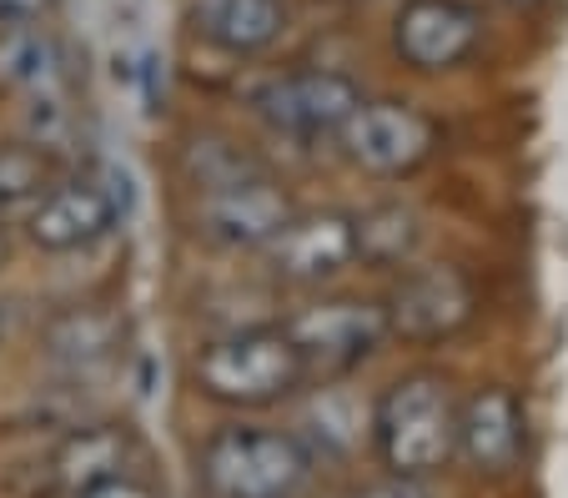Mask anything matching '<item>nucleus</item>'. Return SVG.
I'll return each instance as SVG.
<instances>
[{
    "mask_svg": "<svg viewBox=\"0 0 568 498\" xmlns=\"http://www.w3.org/2000/svg\"><path fill=\"white\" fill-rule=\"evenodd\" d=\"M307 434H302V444L312 448V454H353L363 438H373V408H363V403L353 398V393H343L337 383H317V398H312L307 408V423H302Z\"/></svg>",
    "mask_w": 568,
    "mask_h": 498,
    "instance_id": "obj_17",
    "label": "nucleus"
},
{
    "mask_svg": "<svg viewBox=\"0 0 568 498\" xmlns=\"http://www.w3.org/2000/svg\"><path fill=\"white\" fill-rule=\"evenodd\" d=\"M11 327H16V303H0V343L11 337Z\"/></svg>",
    "mask_w": 568,
    "mask_h": 498,
    "instance_id": "obj_24",
    "label": "nucleus"
},
{
    "mask_svg": "<svg viewBox=\"0 0 568 498\" xmlns=\"http://www.w3.org/2000/svg\"><path fill=\"white\" fill-rule=\"evenodd\" d=\"M483 11L473 0H403L393 16V51L418 77H443L483 45Z\"/></svg>",
    "mask_w": 568,
    "mask_h": 498,
    "instance_id": "obj_11",
    "label": "nucleus"
},
{
    "mask_svg": "<svg viewBox=\"0 0 568 498\" xmlns=\"http://www.w3.org/2000/svg\"><path fill=\"white\" fill-rule=\"evenodd\" d=\"M498 6H508V11H534V6H544V0H498Z\"/></svg>",
    "mask_w": 568,
    "mask_h": 498,
    "instance_id": "obj_26",
    "label": "nucleus"
},
{
    "mask_svg": "<svg viewBox=\"0 0 568 498\" xmlns=\"http://www.w3.org/2000/svg\"><path fill=\"white\" fill-rule=\"evenodd\" d=\"M75 131H81V121H75V106H71V87H51V91L26 96V141L61 156V152H71Z\"/></svg>",
    "mask_w": 568,
    "mask_h": 498,
    "instance_id": "obj_20",
    "label": "nucleus"
},
{
    "mask_svg": "<svg viewBox=\"0 0 568 498\" xmlns=\"http://www.w3.org/2000/svg\"><path fill=\"white\" fill-rule=\"evenodd\" d=\"M383 313L393 337L403 343H443L463 333L478 313V287L453 262H423V267H397L393 293L383 297Z\"/></svg>",
    "mask_w": 568,
    "mask_h": 498,
    "instance_id": "obj_9",
    "label": "nucleus"
},
{
    "mask_svg": "<svg viewBox=\"0 0 568 498\" xmlns=\"http://www.w3.org/2000/svg\"><path fill=\"white\" fill-rule=\"evenodd\" d=\"M357 498H433V488H428V478H397V474H387L383 484L363 488Z\"/></svg>",
    "mask_w": 568,
    "mask_h": 498,
    "instance_id": "obj_22",
    "label": "nucleus"
},
{
    "mask_svg": "<svg viewBox=\"0 0 568 498\" xmlns=\"http://www.w3.org/2000/svg\"><path fill=\"white\" fill-rule=\"evenodd\" d=\"M377 464L397 478H433L458 458V398L438 373H408L373 403Z\"/></svg>",
    "mask_w": 568,
    "mask_h": 498,
    "instance_id": "obj_3",
    "label": "nucleus"
},
{
    "mask_svg": "<svg viewBox=\"0 0 568 498\" xmlns=\"http://www.w3.org/2000/svg\"><path fill=\"white\" fill-rule=\"evenodd\" d=\"M287 333H292V343H297L302 363H307L312 383H343L347 373H357L367 358L383 353L393 327H387L383 303L333 297V303L302 307L297 317H287Z\"/></svg>",
    "mask_w": 568,
    "mask_h": 498,
    "instance_id": "obj_7",
    "label": "nucleus"
},
{
    "mask_svg": "<svg viewBox=\"0 0 568 498\" xmlns=\"http://www.w3.org/2000/svg\"><path fill=\"white\" fill-rule=\"evenodd\" d=\"M196 192H202V202H196V232L212 247H226V252H262L297 217L292 192L277 176L262 172V166L232 172L212 186H196Z\"/></svg>",
    "mask_w": 568,
    "mask_h": 498,
    "instance_id": "obj_8",
    "label": "nucleus"
},
{
    "mask_svg": "<svg viewBox=\"0 0 568 498\" xmlns=\"http://www.w3.org/2000/svg\"><path fill=\"white\" fill-rule=\"evenodd\" d=\"M121 343H126V317L106 303L61 307L41 327V358L61 378H91V373H101L106 363H116Z\"/></svg>",
    "mask_w": 568,
    "mask_h": 498,
    "instance_id": "obj_14",
    "label": "nucleus"
},
{
    "mask_svg": "<svg viewBox=\"0 0 568 498\" xmlns=\"http://www.w3.org/2000/svg\"><path fill=\"white\" fill-rule=\"evenodd\" d=\"M458 458L483 478H508L528 458L524 398L504 383H488L458 403Z\"/></svg>",
    "mask_w": 568,
    "mask_h": 498,
    "instance_id": "obj_12",
    "label": "nucleus"
},
{
    "mask_svg": "<svg viewBox=\"0 0 568 498\" xmlns=\"http://www.w3.org/2000/svg\"><path fill=\"white\" fill-rule=\"evenodd\" d=\"M363 87L347 71L333 65H302V71H282L252 87L247 106L272 136L282 141H327L343 131V121L357 111Z\"/></svg>",
    "mask_w": 568,
    "mask_h": 498,
    "instance_id": "obj_5",
    "label": "nucleus"
},
{
    "mask_svg": "<svg viewBox=\"0 0 568 498\" xmlns=\"http://www.w3.org/2000/svg\"><path fill=\"white\" fill-rule=\"evenodd\" d=\"M81 498H161V494L151 484H141V478L121 474V478H111V484H101V488H87Z\"/></svg>",
    "mask_w": 568,
    "mask_h": 498,
    "instance_id": "obj_23",
    "label": "nucleus"
},
{
    "mask_svg": "<svg viewBox=\"0 0 568 498\" xmlns=\"http://www.w3.org/2000/svg\"><path fill=\"white\" fill-rule=\"evenodd\" d=\"M192 26L222 55H262L287 31L282 0H192Z\"/></svg>",
    "mask_w": 568,
    "mask_h": 498,
    "instance_id": "obj_15",
    "label": "nucleus"
},
{
    "mask_svg": "<svg viewBox=\"0 0 568 498\" xmlns=\"http://www.w3.org/2000/svg\"><path fill=\"white\" fill-rule=\"evenodd\" d=\"M51 87H71V55L65 41L51 31V21L6 26L0 31V91L36 96Z\"/></svg>",
    "mask_w": 568,
    "mask_h": 498,
    "instance_id": "obj_16",
    "label": "nucleus"
},
{
    "mask_svg": "<svg viewBox=\"0 0 568 498\" xmlns=\"http://www.w3.org/2000/svg\"><path fill=\"white\" fill-rule=\"evenodd\" d=\"M307 363L292 343L287 323L232 327L222 337H206L192 358V388L216 408L262 413L282 398L307 388Z\"/></svg>",
    "mask_w": 568,
    "mask_h": 498,
    "instance_id": "obj_1",
    "label": "nucleus"
},
{
    "mask_svg": "<svg viewBox=\"0 0 568 498\" xmlns=\"http://www.w3.org/2000/svg\"><path fill=\"white\" fill-rule=\"evenodd\" d=\"M61 176V156H51L36 141H0V217L31 212L45 196V186Z\"/></svg>",
    "mask_w": 568,
    "mask_h": 498,
    "instance_id": "obj_19",
    "label": "nucleus"
},
{
    "mask_svg": "<svg viewBox=\"0 0 568 498\" xmlns=\"http://www.w3.org/2000/svg\"><path fill=\"white\" fill-rule=\"evenodd\" d=\"M136 458V434L126 423H87L71 428L65 438H55V448L45 454L41 478L51 498H81L87 488H101L111 478L131 474Z\"/></svg>",
    "mask_w": 568,
    "mask_h": 498,
    "instance_id": "obj_13",
    "label": "nucleus"
},
{
    "mask_svg": "<svg viewBox=\"0 0 568 498\" xmlns=\"http://www.w3.org/2000/svg\"><path fill=\"white\" fill-rule=\"evenodd\" d=\"M337 146H343V156L357 172L397 182V176H413L418 166L433 162V152H438V121L423 106H413V101L363 96L353 116L343 121V131H337Z\"/></svg>",
    "mask_w": 568,
    "mask_h": 498,
    "instance_id": "obj_6",
    "label": "nucleus"
},
{
    "mask_svg": "<svg viewBox=\"0 0 568 498\" xmlns=\"http://www.w3.org/2000/svg\"><path fill=\"white\" fill-rule=\"evenodd\" d=\"M55 0H0V31L6 26H31V21H51Z\"/></svg>",
    "mask_w": 568,
    "mask_h": 498,
    "instance_id": "obj_21",
    "label": "nucleus"
},
{
    "mask_svg": "<svg viewBox=\"0 0 568 498\" xmlns=\"http://www.w3.org/2000/svg\"><path fill=\"white\" fill-rule=\"evenodd\" d=\"M423 242V222L403 202H377L357 212V262L363 267H408Z\"/></svg>",
    "mask_w": 568,
    "mask_h": 498,
    "instance_id": "obj_18",
    "label": "nucleus"
},
{
    "mask_svg": "<svg viewBox=\"0 0 568 498\" xmlns=\"http://www.w3.org/2000/svg\"><path fill=\"white\" fill-rule=\"evenodd\" d=\"M6 257H11V232H6V217H0V267H6Z\"/></svg>",
    "mask_w": 568,
    "mask_h": 498,
    "instance_id": "obj_25",
    "label": "nucleus"
},
{
    "mask_svg": "<svg viewBox=\"0 0 568 498\" xmlns=\"http://www.w3.org/2000/svg\"><path fill=\"white\" fill-rule=\"evenodd\" d=\"M317 474V454L292 428L222 423L196 454L206 498H302Z\"/></svg>",
    "mask_w": 568,
    "mask_h": 498,
    "instance_id": "obj_2",
    "label": "nucleus"
},
{
    "mask_svg": "<svg viewBox=\"0 0 568 498\" xmlns=\"http://www.w3.org/2000/svg\"><path fill=\"white\" fill-rule=\"evenodd\" d=\"M126 176L111 166H87V172H61L45 196L26 212V237L31 247L51 252V257H71V252H91L126 222Z\"/></svg>",
    "mask_w": 568,
    "mask_h": 498,
    "instance_id": "obj_4",
    "label": "nucleus"
},
{
    "mask_svg": "<svg viewBox=\"0 0 568 498\" xmlns=\"http://www.w3.org/2000/svg\"><path fill=\"white\" fill-rule=\"evenodd\" d=\"M262 262L287 287H322L357 267V212L322 206V212H297L277 237L262 247Z\"/></svg>",
    "mask_w": 568,
    "mask_h": 498,
    "instance_id": "obj_10",
    "label": "nucleus"
}]
</instances>
